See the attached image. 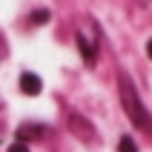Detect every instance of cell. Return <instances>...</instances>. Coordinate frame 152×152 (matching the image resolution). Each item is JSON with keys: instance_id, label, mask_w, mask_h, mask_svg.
<instances>
[{"instance_id": "obj_2", "label": "cell", "mask_w": 152, "mask_h": 152, "mask_svg": "<svg viewBox=\"0 0 152 152\" xmlns=\"http://www.w3.org/2000/svg\"><path fill=\"white\" fill-rule=\"evenodd\" d=\"M40 89H43V80L34 75V72H23V75H20V92L23 95L34 98V95H40Z\"/></svg>"}, {"instance_id": "obj_3", "label": "cell", "mask_w": 152, "mask_h": 152, "mask_svg": "<svg viewBox=\"0 0 152 152\" xmlns=\"http://www.w3.org/2000/svg\"><path fill=\"white\" fill-rule=\"evenodd\" d=\"M43 135V126H34V124H23V126L17 129V138L26 144V138H40Z\"/></svg>"}, {"instance_id": "obj_7", "label": "cell", "mask_w": 152, "mask_h": 152, "mask_svg": "<svg viewBox=\"0 0 152 152\" xmlns=\"http://www.w3.org/2000/svg\"><path fill=\"white\" fill-rule=\"evenodd\" d=\"M9 152H32V149H29L23 141H17V144H12V146H9Z\"/></svg>"}, {"instance_id": "obj_4", "label": "cell", "mask_w": 152, "mask_h": 152, "mask_svg": "<svg viewBox=\"0 0 152 152\" xmlns=\"http://www.w3.org/2000/svg\"><path fill=\"white\" fill-rule=\"evenodd\" d=\"M77 46H80V55H83V60H86V63H95V46L86 40L83 34H77Z\"/></svg>"}, {"instance_id": "obj_8", "label": "cell", "mask_w": 152, "mask_h": 152, "mask_svg": "<svg viewBox=\"0 0 152 152\" xmlns=\"http://www.w3.org/2000/svg\"><path fill=\"white\" fill-rule=\"evenodd\" d=\"M146 55H149V58H152V40L146 43Z\"/></svg>"}, {"instance_id": "obj_1", "label": "cell", "mask_w": 152, "mask_h": 152, "mask_svg": "<svg viewBox=\"0 0 152 152\" xmlns=\"http://www.w3.org/2000/svg\"><path fill=\"white\" fill-rule=\"evenodd\" d=\"M121 101H124V109H126L129 121H132L138 129L152 132V118H149L146 106L141 103V98H138V92H135V86L129 83V77H126V75H121Z\"/></svg>"}, {"instance_id": "obj_5", "label": "cell", "mask_w": 152, "mask_h": 152, "mask_svg": "<svg viewBox=\"0 0 152 152\" xmlns=\"http://www.w3.org/2000/svg\"><path fill=\"white\" fill-rule=\"evenodd\" d=\"M118 152H138V146H135V141H132L129 135H124L121 144H118Z\"/></svg>"}, {"instance_id": "obj_6", "label": "cell", "mask_w": 152, "mask_h": 152, "mask_svg": "<svg viewBox=\"0 0 152 152\" xmlns=\"http://www.w3.org/2000/svg\"><path fill=\"white\" fill-rule=\"evenodd\" d=\"M49 9H37V12H32V23L34 26H40V23H46V20H49Z\"/></svg>"}]
</instances>
